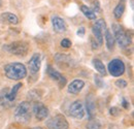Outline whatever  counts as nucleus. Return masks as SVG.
I'll return each instance as SVG.
<instances>
[{
	"mask_svg": "<svg viewBox=\"0 0 134 129\" xmlns=\"http://www.w3.org/2000/svg\"><path fill=\"white\" fill-rule=\"evenodd\" d=\"M4 73L9 80H23L27 76V68L23 63L20 62H12L5 65Z\"/></svg>",
	"mask_w": 134,
	"mask_h": 129,
	"instance_id": "obj_1",
	"label": "nucleus"
},
{
	"mask_svg": "<svg viewBox=\"0 0 134 129\" xmlns=\"http://www.w3.org/2000/svg\"><path fill=\"white\" fill-rule=\"evenodd\" d=\"M47 126L50 129H68L69 125L66 118L63 115H57L47 122Z\"/></svg>",
	"mask_w": 134,
	"mask_h": 129,
	"instance_id": "obj_7",
	"label": "nucleus"
},
{
	"mask_svg": "<svg viewBox=\"0 0 134 129\" xmlns=\"http://www.w3.org/2000/svg\"><path fill=\"white\" fill-rule=\"evenodd\" d=\"M113 30H114L115 41H117V44L121 48H127L131 44V38H130L129 34L120 25H117V24L113 25Z\"/></svg>",
	"mask_w": 134,
	"mask_h": 129,
	"instance_id": "obj_4",
	"label": "nucleus"
},
{
	"mask_svg": "<svg viewBox=\"0 0 134 129\" xmlns=\"http://www.w3.org/2000/svg\"><path fill=\"white\" fill-rule=\"evenodd\" d=\"M93 64H94V67L96 68V70L100 73L101 76H105L106 74V68H105V66L102 63L101 60H99V59H94L93 60Z\"/></svg>",
	"mask_w": 134,
	"mask_h": 129,
	"instance_id": "obj_18",
	"label": "nucleus"
},
{
	"mask_svg": "<svg viewBox=\"0 0 134 129\" xmlns=\"http://www.w3.org/2000/svg\"><path fill=\"white\" fill-rule=\"evenodd\" d=\"M31 129H43V128H41V127H34V128H31Z\"/></svg>",
	"mask_w": 134,
	"mask_h": 129,
	"instance_id": "obj_28",
	"label": "nucleus"
},
{
	"mask_svg": "<svg viewBox=\"0 0 134 129\" xmlns=\"http://www.w3.org/2000/svg\"><path fill=\"white\" fill-rule=\"evenodd\" d=\"M116 85H117V87L123 89V88H126L127 87V82L125 81V80H118L116 82Z\"/></svg>",
	"mask_w": 134,
	"mask_h": 129,
	"instance_id": "obj_22",
	"label": "nucleus"
},
{
	"mask_svg": "<svg viewBox=\"0 0 134 129\" xmlns=\"http://www.w3.org/2000/svg\"><path fill=\"white\" fill-rule=\"evenodd\" d=\"M85 87V82L82 80H74L68 85V93L70 94H79Z\"/></svg>",
	"mask_w": 134,
	"mask_h": 129,
	"instance_id": "obj_14",
	"label": "nucleus"
},
{
	"mask_svg": "<svg viewBox=\"0 0 134 129\" xmlns=\"http://www.w3.org/2000/svg\"><path fill=\"white\" fill-rule=\"evenodd\" d=\"M105 41H106V47L108 50H114L115 47V37L110 30L106 29L105 30Z\"/></svg>",
	"mask_w": 134,
	"mask_h": 129,
	"instance_id": "obj_17",
	"label": "nucleus"
},
{
	"mask_svg": "<svg viewBox=\"0 0 134 129\" xmlns=\"http://www.w3.org/2000/svg\"><path fill=\"white\" fill-rule=\"evenodd\" d=\"M40 65H41V56H40V54L35 53L28 62V67H29L30 73L36 74L40 69Z\"/></svg>",
	"mask_w": 134,
	"mask_h": 129,
	"instance_id": "obj_11",
	"label": "nucleus"
},
{
	"mask_svg": "<svg viewBox=\"0 0 134 129\" xmlns=\"http://www.w3.org/2000/svg\"><path fill=\"white\" fill-rule=\"evenodd\" d=\"M95 83H99V84H98L99 87H101V85H102V82H101V80L98 77H95Z\"/></svg>",
	"mask_w": 134,
	"mask_h": 129,
	"instance_id": "obj_26",
	"label": "nucleus"
},
{
	"mask_svg": "<svg viewBox=\"0 0 134 129\" xmlns=\"http://www.w3.org/2000/svg\"><path fill=\"white\" fill-rule=\"evenodd\" d=\"M1 21L5 22V23H8V24H18L19 22V19L15 14H12V13H4L1 15Z\"/></svg>",
	"mask_w": 134,
	"mask_h": 129,
	"instance_id": "obj_16",
	"label": "nucleus"
},
{
	"mask_svg": "<svg viewBox=\"0 0 134 129\" xmlns=\"http://www.w3.org/2000/svg\"><path fill=\"white\" fill-rule=\"evenodd\" d=\"M91 42H92V48L94 49V50L99 48V45L97 44V41H96L94 38H92V39H91Z\"/></svg>",
	"mask_w": 134,
	"mask_h": 129,
	"instance_id": "obj_24",
	"label": "nucleus"
},
{
	"mask_svg": "<svg viewBox=\"0 0 134 129\" xmlns=\"http://www.w3.org/2000/svg\"><path fill=\"white\" fill-rule=\"evenodd\" d=\"M29 46L26 41H14L9 45L4 46V50L16 56H25L28 53Z\"/></svg>",
	"mask_w": 134,
	"mask_h": 129,
	"instance_id": "obj_5",
	"label": "nucleus"
},
{
	"mask_svg": "<svg viewBox=\"0 0 134 129\" xmlns=\"http://www.w3.org/2000/svg\"><path fill=\"white\" fill-rule=\"evenodd\" d=\"M69 115L75 119H83L85 116L84 104L80 100H76L71 103V105L69 106Z\"/></svg>",
	"mask_w": 134,
	"mask_h": 129,
	"instance_id": "obj_9",
	"label": "nucleus"
},
{
	"mask_svg": "<svg viewBox=\"0 0 134 129\" xmlns=\"http://www.w3.org/2000/svg\"><path fill=\"white\" fill-rule=\"evenodd\" d=\"M88 128L89 129H100V124L98 121H91L88 124Z\"/></svg>",
	"mask_w": 134,
	"mask_h": 129,
	"instance_id": "obj_20",
	"label": "nucleus"
},
{
	"mask_svg": "<svg viewBox=\"0 0 134 129\" xmlns=\"http://www.w3.org/2000/svg\"><path fill=\"white\" fill-rule=\"evenodd\" d=\"M107 69L113 77H121L125 72V64L120 59H114L108 63Z\"/></svg>",
	"mask_w": 134,
	"mask_h": 129,
	"instance_id": "obj_8",
	"label": "nucleus"
},
{
	"mask_svg": "<svg viewBox=\"0 0 134 129\" xmlns=\"http://www.w3.org/2000/svg\"><path fill=\"white\" fill-rule=\"evenodd\" d=\"M52 25H53L55 32L57 33L65 32L67 29V25L65 21L60 17H53L52 18Z\"/></svg>",
	"mask_w": 134,
	"mask_h": 129,
	"instance_id": "obj_12",
	"label": "nucleus"
},
{
	"mask_svg": "<svg viewBox=\"0 0 134 129\" xmlns=\"http://www.w3.org/2000/svg\"><path fill=\"white\" fill-rule=\"evenodd\" d=\"M32 114V104L28 101H23L18 104L15 111V118L16 120L22 123H27L31 119Z\"/></svg>",
	"mask_w": 134,
	"mask_h": 129,
	"instance_id": "obj_3",
	"label": "nucleus"
},
{
	"mask_svg": "<svg viewBox=\"0 0 134 129\" xmlns=\"http://www.w3.org/2000/svg\"><path fill=\"white\" fill-rule=\"evenodd\" d=\"M61 47L62 48H70L71 47V41L68 39V38H64V39H62L61 40Z\"/></svg>",
	"mask_w": 134,
	"mask_h": 129,
	"instance_id": "obj_21",
	"label": "nucleus"
},
{
	"mask_svg": "<svg viewBox=\"0 0 134 129\" xmlns=\"http://www.w3.org/2000/svg\"><path fill=\"white\" fill-rule=\"evenodd\" d=\"M32 113L34 114L35 118L38 121H42V120H44L48 117L49 110H48V108L43 103H41V102H35L33 105H32Z\"/></svg>",
	"mask_w": 134,
	"mask_h": 129,
	"instance_id": "obj_10",
	"label": "nucleus"
},
{
	"mask_svg": "<svg viewBox=\"0 0 134 129\" xmlns=\"http://www.w3.org/2000/svg\"><path fill=\"white\" fill-rule=\"evenodd\" d=\"M84 34H85V28H84V27H81V28H79V30H77V35L84 36Z\"/></svg>",
	"mask_w": 134,
	"mask_h": 129,
	"instance_id": "obj_25",
	"label": "nucleus"
},
{
	"mask_svg": "<svg viewBox=\"0 0 134 129\" xmlns=\"http://www.w3.org/2000/svg\"><path fill=\"white\" fill-rule=\"evenodd\" d=\"M128 104H129V103H128V102L123 98V106H124V108H126V109H128V108H129V105H128Z\"/></svg>",
	"mask_w": 134,
	"mask_h": 129,
	"instance_id": "obj_27",
	"label": "nucleus"
},
{
	"mask_svg": "<svg viewBox=\"0 0 134 129\" xmlns=\"http://www.w3.org/2000/svg\"><path fill=\"white\" fill-rule=\"evenodd\" d=\"M81 9H82V13H83L88 19H90V20H95V19H96V14L92 10V8L88 7L87 5H82V6H81Z\"/></svg>",
	"mask_w": 134,
	"mask_h": 129,
	"instance_id": "obj_19",
	"label": "nucleus"
},
{
	"mask_svg": "<svg viewBox=\"0 0 134 129\" xmlns=\"http://www.w3.org/2000/svg\"><path fill=\"white\" fill-rule=\"evenodd\" d=\"M125 7H126L125 0H120L119 3H118V5L116 6V8H115V10H114V16H115L116 19L119 20V19L122 18L124 12H125Z\"/></svg>",
	"mask_w": 134,
	"mask_h": 129,
	"instance_id": "obj_15",
	"label": "nucleus"
},
{
	"mask_svg": "<svg viewBox=\"0 0 134 129\" xmlns=\"http://www.w3.org/2000/svg\"><path fill=\"white\" fill-rule=\"evenodd\" d=\"M22 87V84L19 83L17 85H15L10 90L8 89H3L0 92V105H2L3 108H10L13 106V104L16 101L17 98L18 91L20 90V88Z\"/></svg>",
	"mask_w": 134,
	"mask_h": 129,
	"instance_id": "obj_2",
	"label": "nucleus"
},
{
	"mask_svg": "<svg viewBox=\"0 0 134 129\" xmlns=\"http://www.w3.org/2000/svg\"><path fill=\"white\" fill-rule=\"evenodd\" d=\"M105 30H106V24L103 19L97 20L92 26V33L94 35V39L97 41L99 46L103 44V33L105 32Z\"/></svg>",
	"mask_w": 134,
	"mask_h": 129,
	"instance_id": "obj_6",
	"label": "nucleus"
},
{
	"mask_svg": "<svg viewBox=\"0 0 134 129\" xmlns=\"http://www.w3.org/2000/svg\"><path fill=\"white\" fill-rule=\"evenodd\" d=\"M48 73H49V76H50V78L52 80L58 82V84H59L60 87H64V86H65V84H66V79H65L60 72L56 71L53 67L49 66V68H48Z\"/></svg>",
	"mask_w": 134,
	"mask_h": 129,
	"instance_id": "obj_13",
	"label": "nucleus"
},
{
	"mask_svg": "<svg viewBox=\"0 0 134 129\" xmlns=\"http://www.w3.org/2000/svg\"><path fill=\"white\" fill-rule=\"evenodd\" d=\"M93 5H94V6H93V9H92V10L96 14V13L100 9V6H99V2H98V0H94V1H93Z\"/></svg>",
	"mask_w": 134,
	"mask_h": 129,
	"instance_id": "obj_23",
	"label": "nucleus"
}]
</instances>
